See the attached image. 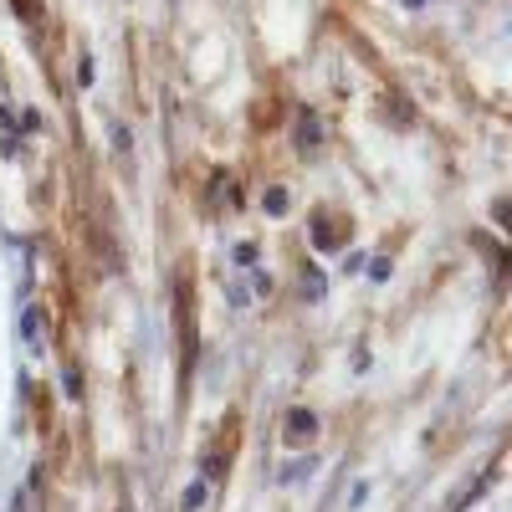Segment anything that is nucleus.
I'll return each mask as SVG.
<instances>
[{
    "instance_id": "obj_1",
    "label": "nucleus",
    "mask_w": 512,
    "mask_h": 512,
    "mask_svg": "<svg viewBox=\"0 0 512 512\" xmlns=\"http://www.w3.org/2000/svg\"><path fill=\"white\" fill-rule=\"evenodd\" d=\"M282 436H287V446H303V441H313V436H318V415H313V410H287V420H282Z\"/></svg>"
},
{
    "instance_id": "obj_19",
    "label": "nucleus",
    "mask_w": 512,
    "mask_h": 512,
    "mask_svg": "<svg viewBox=\"0 0 512 512\" xmlns=\"http://www.w3.org/2000/svg\"><path fill=\"white\" fill-rule=\"evenodd\" d=\"M364 497H369V487H364V482H354V492H349V507H364Z\"/></svg>"
},
{
    "instance_id": "obj_11",
    "label": "nucleus",
    "mask_w": 512,
    "mask_h": 512,
    "mask_svg": "<svg viewBox=\"0 0 512 512\" xmlns=\"http://www.w3.org/2000/svg\"><path fill=\"white\" fill-rule=\"evenodd\" d=\"M226 303H231V308H246V303H251V287H246L241 277H236V282H226Z\"/></svg>"
},
{
    "instance_id": "obj_2",
    "label": "nucleus",
    "mask_w": 512,
    "mask_h": 512,
    "mask_svg": "<svg viewBox=\"0 0 512 512\" xmlns=\"http://www.w3.org/2000/svg\"><path fill=\"white\" fill-rule=\"evenodd\" d=\"M21 338H26V349H31V354L47 349V313H41L36 303L21 313Z\"/></svg>"
},
{
    "instance_id": "obj_13",
    "label": "nucleus",
    "mask_w": 512,
    "mask_h": 512,
    "mask_svg": "<svg viewBox=\"0 0 512 512\" xmlns=\"http://www.w3.org/2000/svg\"><path fill=\"white\" fill-rule=\"evenodd\" d=\"M93 77H98V72H93V57H82V62H77V88H93Z\"/></svg>"
},
{
    "instance_id": "obj_5",
    "label": "nucleus",
    "mask_w": 512,
    "mask_h": 512,
    "mask_svg": "<svg viewBox=\"0 0 512 512\" xmlns=\"http://www.w3.org/2000/svg\"><path fill=\"white\" fill-rule=\"evenodd\" d=\"M318 139H323V118L303 113V118H297V149H318Z\"/></svg>"
},
{
    "instance_id": "obj_4",
    "label": "nucleus",
    "mask_w": 512,
    "mask_h": 512,
    "mask_svg": "<svg viewBox=\"0 0 512 512\" xmlns=\"http://www.w3.org/2000/svg\"><path fill=\"white\" fill-rule=\"evenodd\" d=\"M297 292H303V303H323V292H328L323 272L318 267H303V272H297Z\"/></svg>"
},
{
    "instance_id": "obj_3",
    "label": "nucleus",
    "mask_w": 512,
    "mask_h": 512,
    "mask_svg": "<svg viewBox=\"0 0 512 512\" xmlns=\"http://www.w3.org/2000/svg\"><path fill=\"white\" fill-rule=\"evenodd\" d=\"M313 472H318V456H292V461L282 466V472H277V482H282V487H292V482H308Z\"/></svg>"
},
{
    "instance_id": "obj_17",
    "label": "nucleus",
    "mask_w": 512,
    "mask_h": 512,
    "mask_svg": "<svg viewBox=\"0 0 512 512\" xmlns=\"http://www.w3.org/2000/svg\"><path fill=\"white\" fill-rule=\"evenodd\" d=\"M200 466H205V477H221V472H226V461H221V456H205Z\"/></svg>"
},
{
    "instance_id": "obj_6",
    "label": "nucleus",
    "mask_w": 512,
    "mask_h": 512,
    "mask_svg": "<svg viewBox=\"0 0 512 512\" xmlns=\"http://www.w3.org/2000/svg\"><path fill=\"white\" fill-rule=\"evenodd\" d=\"M205 497H210V482H205V477H195V482L180 492V512H200V507H205Z\"/></svg>"
},
{
    "instance_id": "obj_8",
    "label": "nucleus",
    "mask_w": 512,
    "mask_h": 512,
    "mask_svg": "<svg viewBox=\"0 0 512 512\" xmlns=\"http://www.w3.org/2000/svg\"><path fill=\"white\" fill-rule=\"evenodd\" d=\"M231 262L246 267V272H251V267H262V246H256V241H236V246H231Z\"/></svg>"
},
{
    "instance_id": "obj_9",
    "label": "nucleus",
    "mask_w": 512,
    "mask_h": 512,
    "mask_svg": "<svg viewBox=\"0 0 512 512\" xmlns=\"http://www.w3.org/2000/svg\"><path fill=\"white\" fill-rule=\"evenodd\" d=\"M313 246L318 251H338V231H333L328 216H313Z\"/></svg>"
},
{
    "instance_id": "obj_18",
    "label": "nucleus",
    "mask_w": 512,
    "mask_h": 512,
    "mask_svg": "<svg viewBox=\"0 0 512 512\" xmlns=\"http://www.w3.org/2000/svg\"><path fill=\"white\" fill-rule=\"evenodd\" d=\"M0 154H6V159H16V154H21V139H16V134H6V144H0Z\"/></svg>"
},
{
    "instance_id": "obj_21",
    "label": "nucleus",
    "mask_w": 512,
    "mask_h": 512,
    "mask_svg": "<svg viewBox=\"0 0 512 512\" xmlns=\"http://www.w3.org/2000/svg\"><path fill=\"white\" fill-rule=\"evenodd\" d=\"M118 512H134V507H128V502H123V507H118Z\"/></svg>"
},
{
    "instance_id": "obj_15",
    "label": "nucleus",
    "mask_w": 512,
    "mask_h": 512,
    "mask_svg": "<svg viewBox=\"0 0 512 512\" xmlns=\"http://www.w3.org/2000/svg\"><path fill=\"white\" fill-rule=\"evenodd\" d=\"M108 134H113V149H118V154H128V128H123V123H113Z\"/></svg>"
},
{
    "instance_id": "obj_20",
    "label": "nucleus",
    "mask_w": 512,
    "mask_h": 512,
    "mask_svg": "<svg viewBox=\"0 0 512 512\" xmlns=\"http://www.w3.org/2000/svg\"><path fill=\"white\" fill-rule=\"evenodd\" d=\"M405 6H425V0H405Z\"/></svg>"
},
{
    "instance_id": "obj_14",
    "label": "nucleus",
    "mask_w": 512,
    "mask_h": 512,
    "mask_svg": "<svg viewBox=\"0 0 512 512\" xmlns=\"http://www.w3.org/2000/svg\"><path fill=\"white\" fill-rule=\"evenodd\" d=\"M364 262H369V256H364V251H349V256H344V277H354V272H364Z\"/></svg>"
},
{
    "instance_id": "obj_7",
    "label": "nucleus",
    "mask_w": 512,
    "mask_h": 512,
    "mask_svg": "<svg viewBox=\"0 0 512 512\" xmlns=\"http://www.w3.org/2000/svg\"><path fill=\"white\" fill-rule=\"evenodd\" d=\"M262 210H267V216H287V210H292V195L282 190V185H272V190H262Z\"/></svg>"
},
{
    "instance_id": "obj_16",
    "label": "nucleus",
    "mask_w": 512,
    "mask_h": 512,
    "mask_svg": "<svg viewBox=\"0 0 512 512\" xmlns=\"http://www.w3.org/2000/svg\"><path fill=\"white\" fill-rule=\"evenodd\" d=\"M16 128H26V134H36V128H41V113H36V108H26V113H21V123H16Z\"/></svg>"
},
{
    "instance_id": "obj_12",
    "label": "nucleus",
    "mask_w": 512,
    "mask_h": 512,
    "mask_svg": "<svg viewBox=\"0 0 512 512\" xmlns=\"http://www.w3.org/2000/svg\"><path fill=\"white\" fill-rule=\"evenodd\" d=\"M369 282H390V256H374V262H364Z\"/></svg>"
},
{
    "instance_id": "obj_10",
    "label": "nucleus",
    "mask_w": 512,
    "mask_h": 512,
    "mask_svg": "<svg viewBox=\"0 0 512 512\" xmlns=\"http://www.w3.org/2000/svg\"><path fill=\"white\" fill-rule=\"evenodd\" d=\"M246 287H251V297H272V272L267 267H251V282Z\"/></svg>"
}]
</instances>
